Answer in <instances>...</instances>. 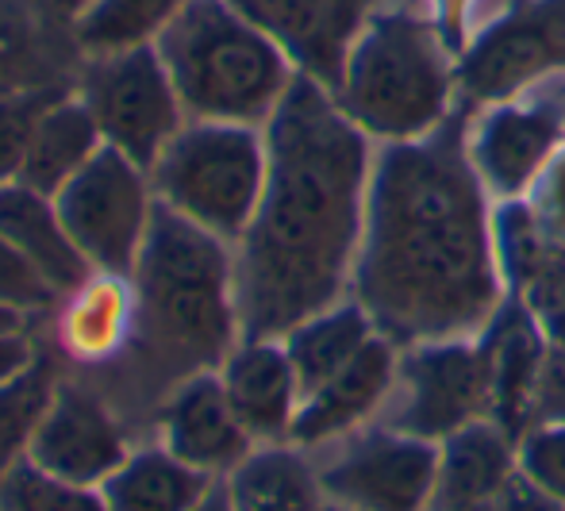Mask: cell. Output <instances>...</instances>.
I'll return each instance as SVG.
<instances>
[{"instance_id": "obj_26", "label": "cell", "mask_w": 565, "mask_h": 511, "mask_svg": "<svg viewBox=\"0 0 565 511\" xmlns=\"http://www.w3.org/2000/svg\"><path fill=\"white\" fill-rule=\"evenodd\" d=\"M377 334L373 319L358 305H339L328 311H316L312 319L297 323L285 334V350L292 358V370L300 377V393H312L323 381H331L342 365H350L365 350V342Z\"/></svg>"}, {"instance_id": "obj_34", "label": "cell", "mask_w": 565, "mask_h": 511, "mask_svg": "<svg viewBox=\"0 0 565 511\" xmlns=\"http://www.w3.org/2000/svg\"><path fill=\"white\" fill-rule=\"evenodd\" d=\"M539 423H565V350H546L543 373L535 388V427Z\"/></svg>"}, {"instance_id": "obj_16", "label": "cell", "mask_w": 565, "mask_h": 511, "mask_svg": "<svg viewBox=\"0 0 565 511\" xmlns=\"http://www.w3.org/2000/svg\"><path fill=\"white\" fill-rule=\"evenodd\" d=\"M396 385V354L385 334H373L365 350L350 365H342L331 381L300 401L292 419L289 443L292 446H323L331 438H342L365 423L373 412H381Z\"/></svg>"}, {"instance_id": "obj_8", "label": "cell", "mask_w": 565, "mask_h": 511, "mask_svg": "<svg viewBox=\"0 0 565 511\" xmlns=\"http://www.w3.org/2000/svg\"><path fill=\"white\" fill-rule=\"evenodd\" d=\"M82 100L97 116L108 147L124 150L142 170H150L173 135L185 127V108L158 46L93 58Z\"/></svg>"}, {"instance_id": "obj_37", "label": "cell", "mask_w": 565, "mask_h": 511, "mask_svg": "<svg viewBox=\"0 0 565 511\" xmlns=\"http://www.w3.org/2000/svg\"><path fill=\"white\" fill-rule=\"evenodd\" d=\"M193 511H235V504H231V492H227V481L212 485V489L204 492V500Z\"/></svg>"}, {"instance_id": "obj_12", "label": "cell", "mask_w": 565, "mask_h": 511, "mask_svg": "<svg viewBox=\"0 0 565 511\" xmlns=\"http://www.w3.org/2000/svg\"><path fill=\"white\" fill-rule=\"evenodd\" d=\"M127 454V435L105 396L74 381H58L51 408L28 446V458L54 477L100 489L124 466Z\"/></svg>"}, {"instance_id": "obj_21", "label": "cell", "mask_w": 565, "mask_h": 511, "mask_svg": "<svg viewBox=\"0 0 565 511\" xmlns=\"http://www.w3.org/2000/svg\"><path fill=\"white\" fill-rule=\"evenodd\" d=\"M515 477H520V454L512 450V435L492 419H477L443 443L439 489H435L431 511L492 504Z\"/></svg>"}, {"instance_id": "obj_31", "label": "cell", "mask_w": 565, "mask_h": 511, "mask_svg": "<svg viewBox=\"0 0 565 511\" xmlns=\"http://www.w3.org/2000/svg\"><path fill=\"white\" fill-rule=\"evenodd\" d=\"M520 473L565 504V423H539L520 438Z\"/></svg>"}, {"instance_id": "obj_9", "label": "cell", "mask_w": 565, "mask_h": 511, "mask_svg": "<svg viewBox=\"0 0 565 511\" xmlns=\"http://www.w3.org/2000/svg\"><path fill=\"white\" fill-rule=\"evenodd\" d=\"M489 419V362L466 339L419 342L396 362L388 427L427 443H447L461 427Z\"/></svg>"}, {"instance_id": "obj_22", "label": "cell", "mask_w": 565, "mask_h": 511, "mask_svg": "<svg viewBox=\"0 0 565 511\" xmlns=\"http://www.w3.org/2000/svg\"><path fill=\"white\" fill-rule=\"evenodd\" d=\"M235 511H328L320 469L285 443H262L227 473Z\"/></svg>"}, {"instance_id": "obj_13", "label": "cell", "mask_w": 565, "mask_h": 511, "mask_svg": "<svg viewBox=\"0 0 565 511\" xmlns=\"http://www.w3.org/2000/svg\"><path fill=\"white\" fill-rule=\"evenodd\" d=\"M250 23H258L305 77L335 93L347 70L350 46L362 35L370 0H231Z\"/></svg>"}, {"instance_id": "obj_27", "label": "cell", "mask_w": 565, "mask_h": 511, "mask_svg": "<svg viewBox=\"0 0 565 511\" xmlns=\"http://www.w3.org/2000/svg\"><path fill=\"white\" fill-rule=\"evenodd\" d=\"M185 4L189 0H93L89 12L74 20L77 46L89 58L154 46Z\"/></svg>"}, {"instance_id": "obj_32", "label": "cell", "mask_w": 565, "mask_h": 511, "mask_svg": "<svg viewBox=\"0 0 565 511\" xmlns=\"http://www.w3.org/2000/svg\"><path fill=\"white\" fill-rule=\"evenodd\" d=\"M54 297H58V292L46 285V277L0 235V305L31 316V311L51 308Z\"/></svg>"}, {"instance_id": "obj_7", "label": "cell", "mask_w": 565, "mask_h": 511, "mask_svg": "<svg viewBox=\"0 0 565 511\" xmlns=\"http://www.w3.org/2000/svg\"><path fill=\"white\" fill-rule=\"evenodd\" d=\"M54 204L70 238L97 274L131 277L158 204L150 170L105 142L100 155L54 196Z\"/></svg>"}, {"instance_id": "obj_19", "label": "cell", "mask_w": 565, "mask_h": 511, "mask_svg": "<svg viewBox=\"0 0 565 511\" xmlns=\"http://www.w3.org/2000/svg\"><path fill=\"white\" fill-rule=\"evenodd\" d=\"M0 235L46 277V285L58 297H70L97 274L89 266V258L77 251L74 238H70L54 196L35 193L23 181L0 185Z\"/></svg>"}, {"instance_id": "obj_11", "label": "cell", "mask_w": 565, "mask_h": 511, "mask_svg": "<svg viewBox=\"0 0 565 511\" xmlns=\"http://www.w3.org/2000/svg\"><path fill=\"white\" fill-rule=\"evenodd\" d=\"M558 66H565V0H531L469 46L461 85L473 100H504Z\"/></svg>"}, {"instance_id": "obj_2", "label": "cell", "mask_w": 565, "mask_h": 511, "mask_svg": "<svg viewBox=\"0 0 565 511\" xmlns=\"http://www.w3.org/2000/svg\"><path fill=\"white\" fill-rule=\"evenodd\" d=\"M370 173V135L297 77L266 124V185L231 254L243 339H285L354 285Z\"/></svg>"}, {"instance_id": "obj_18", "label": "cell", "mask_w": 565, "mask_h": 511, "mask_svg": "<svg viewBox=\"0 0 565 511\" xmlns=\"http://www.w3.org/2000/svg\"><path fill=\"white\" fill-rule=\"evenodd\" d=\"M484 362H489V419L512 438L535 427V388L546 362L539 323L527 308H500L484 327Z\"/></svg>"}, {"instance_id": "obj_24", "label": "cell", "mask_w": 565, "mask_h": 511, "mask_svg": "<svg viewBox=\"0 0 565 511\" xmlns=\"http://www.w3.org/2000/svg\"><path fill=\"white\" fill-rule=\"evenodd\" d=\"M216 477L185 466L166 446H142L100 485L108 511H193Z\"/></svg>"}, {"instance_id": "obj_36", "label": "cell", "mask_w": 565, "mask_h": 511, "mask_svg": "<svg viewBox=\"0 0 565 511\" xmlns=\"http://www.w3.org/2000/svg\"><path fill=\"white\" fill-rule=\"evenodd\" d=\"M497 504H500V511H565V504H558L554 497H546L543 489H535L523 473L500 492Z\"/></svg>"}, {"instance_id": "obj_38", "label": "cell", "mask_w": 565, "mask_h": 511, "mask_svg": "<svg viewBox=\"0 0 565 511\" xmlns=\"http://www.w3.org/2000/svg\"><path fill=\"white\" fill-rule=\"evenodd\" d=\"M46 8H51L54 15H62V20H77L82 12H89L93 0H43Z\"/></svg>"}, {"instance_id": "obj_28", "label": "cell", "mask_w": 565, "mask_h": 511, "mask_svg": "<svg viewBox=\"0 0 565 511\" xmlns=\"http://www.w3.org/2000/svg\"><path fill=\"white\" fill-rule=\"evenodd\" d=\"M54 388H58V377L43 358L28 373L0 385V477L20 458H28V446L51 408Z\"/></svg>"}, {"instance_id": "obj_1", "label": "cell", "mask_w": 565, "mask_h": 511, "mask_svg": "<svg viewBox=\"0 0 565 511\" xmlns=\"http://www.w3.org/2000/svg\"><path fill=\"white\" fill-rule=\"evenodd\" d=\"M461 127L388 142L370 173L354 300L393 347L469 339L500 308V243Z\"/></svg>"}, {"instance_id": "obj_25", "label": "cell", "mask_w": 565, "mask_h": 511, "mask_svg": "<svg viewBox=\"0 0 565 511\" xmlns=\"http://www.w3.org/2000/svg\"><path fill=\"white\" fill-rule=\"evenodd\" d=\"M135 289L127 277L93 274L82 289L70 292L62 311V342L77 362H116L131 339Z\"/></svg>"}, {"instance_id": "obj_39", "label": "cell", "mask_w": 565, "mask_h": 511, "mask_svg": "<svg viewBox=\"0 0 565 511\" xmlns=\"http://www.w3.org/2000/svg\"><path fill=\"white\" fill-rule=\"evenodd\" d=\"M23 323H28V316H23V311H15V308H4V305H0V334H8V331H23Z\"/></svg>"}, {"instance_id": "obj_30", "label": "cell", "mask_w": 565, "mask_h": 511, "mask_svg": "<svg viewBox=\"0 0 565 511\" xmlns=\"http://www.w3.org/2000/svg\"><path fill=\"white\" fill-rule=\"evenodd\" d=\"M62 97L66 93L54 89V85H23V89L0 93V185L20 178L39 119Z\"/></svg>"}, {"instance_id": "obj_35", "label": "cell", "mask_w": 565, "mask_h": 511, "mask_svg": "<svg viewBox=\"0 0 565 511\" xmlns=\"http://www.w3.org/2000/svg\"><path fill=\"white\" fill-rule=\"evenodd\" d=\"M35 362L39 358L28 339V327H23V331L0 334V385H8V381H15L20 373H28Z\"/></svg>"}, {"instance_id": "obj_41", "label": "cell", "mask_w": 565, "mask_h": 511, "mask_svg": "<svg viewBox=\"0 0 565 511\" xmlns=\"http://www.w3.org/2000/svg\"><path fill=\"white\" fill-rule=\"evenodd\" d=\"M328 511H347V508H339V504H328Z\"/></svg>"}, {"instance_id": "obj_33", "label": "cell", "mask_w": 565, "mask_h": 511, "mask_svg": "<svg viewBox=\"0 0 565 511\" xmlns=\"http://www.w3.org/2000/svg\"><path fill=\"white\" fill-rule=\"evenodd\" d=\"M527 212L551 243H565V147L535 181V204Z\"/></svg>"}, {"instance_id": "obj_15", "label": "cell", "mask_w": 565, "mask_h": 511, "mask_svg": "<svg viewBox=\"0 0 565 511\" xmlns=\"http://www.w3.org/2000/svg\"><path fill=\"white\" fill-rule=\"evenodd\" d=\"M158 423H162L166 450L209 477L231 473L254 450L250 430L231 408L227 388L216 373H196L181 381L162 401Z\"/></svg>"}, {"instance_id": "obj_29", "label": "cell", "mask_w": 565, "mask_h": 511, "mask_svg": "<svg viewBox=\"0 0 565 511\" xmlns=\"http://www.w3.org/2000/svg\"><path fill=\"white\" fill-rule=\"evenodd\" d=\"M0 511H108V504L93 485H74L20 458L0 477Z\"/></svg>"}, {"instance_id": "obj_20", "label": "cell", "mask_w": 565, "mask_h": 511, "mask_svg": "<svg viewBox=\"0 0 565 511\" xmlns=\"http://www.w3.org/2000/svg\"><path fill=\"white\" fill-rule=\"evenodd\" d=\"M500 262L520 285L523 308L535 316L539 331L565 350V243H551L535 227L531 212H508L497 223Z\"/></svg>"}, {"instance_id": "obj_14", "label": "cell", "mask_w": 565, "mask_h": 511, "mask_svg": "<svg viewBox=\"0 0 565 511\" xmlns=\"http://www.w3.org/2000/svg\"><path fill=\"white\" fill-rule=\"evenodd\" d=\"M565 142V100L504 104L473 139V166L481 181L500 196H520L543 178Z\"/></svg>"}, {"instance_id": "obj_4", "label": "cell", "mask_w": 565, "mask_h": 511, "mask_svg": "<svg viewBox=\"0 0 565 511\" xmlns=\"http://www.w3.org/2000/svg\"><path fill=\"white\" fill-rule=\"evenodd\" d=\"M154 46L185 116L209 124H269L297 82L289 54L231 0H189Z\"/></svg>"}, {"instance_id": "obj_40", "label": "cell", "mask_w": 565, "mask_h": 511, "mask_svg": "<svg viewBox=\"0 0 565 511\" xmlns=\"http://www.w3.org/2000/svg\"><path fill=\"white\" fill-rule=\"evenodd\" d=\"M435 511H500V504L492 500V504H461V508H435Z\"/></svg>"}, {"instance_id": "obj_23", "label": "cell", "mask_w": 565, "mask_h": 511, "mask_svg": "<svg viewBox=\"0 0 565 511\" xmlns=\"http://www.w3.org/2000/svg\"><path fill=\"white\" fill-rule=\"evenodd\" d=\"M100 147H105V135H100L89 104L82 97H62L39 119L35 139H31L15 181H23L43 196H58L100 155Z\"/></svg>"}, {"instance_id": "obj_42", "label": "cell", "mask_w": 565, "mask_h": 511, "mask_svg": "<svg viewBox=\"0 0 565 511\" xmlns=\"http://www.w3.org/2000/svg\"><path fill=\"white\" fill-rule=\"evenodd\" d=\"M450 4H458V0H450Z\"/></svg>"}, {"instance_id": "obj_5", "label": "cell", "mask_w": 565, "mask_h": 511, "mask_svg": "<svg viewBox=\"0 0 565 511\" xmlns=\"http://www.w3.org/2000/svg\"><path fill=\"white\" fill-rule=\"evenodd\" d=\"M331 97L365 135L388 142L431 135L447 116L450 97L439 31L412 15H377L350 46Z\"/></svg>"}, {"instance_id": "obj_17", "label": "cell", "mask_w": 565, "mask_h": 511, "mask_svg": "<svg viewBox=\"0 0 565 511\" xmlns=\"http://www.w3.org/2000/svg\"><path fill=\"white\" fill-rule=\"evenodd\" d=\"M227 401L254 443H289L292 419L305 401L300 377L285 342L277 339H243L227 354L224 373Z\"/></svg>"}, {"instance_id": "obj_3", "label": "cell", "mask_w": 565, "mask_h": 511, "mask_svg": "<svg viewBox=\"0 0 565 511\" xmlns=\"http://www.w3.org/2000/svg\"><path fill=\"white\" fill-rule=\"evenodd\" d=\"M131 289L135 323L119 358L135 396L162 408L181 381L212 373V365L227 362L235 339H243L235 258L224 238L158 201L131 269Z\"/></svg>"}, {"instance_id": "obj_10", "label": "cell", "mask_w": 565, "mask_h": 511, "mask_svg": "<svg viewBox=\"0 0 565 511\" xmlns=\"http://www.w3.org/2000/svg\"><path fill=\"white\" fill-rule=\"evenodd\" d=\"M439 443L401 430H370L320 469L323 492L347 511H431L439 489Z\"/></svg>"}, {"instance_id": "obj_6", "label": "cell", "mask_w": 565, "mask_h": 511, "mask_svg": "<svg viewBox=\"0 0 565 511\" xmlns=\"http://www.w3.org/2000/svg\"><path fill=\"white\" fill-rule=\"evenodd\" d=\"M150 185L189 223L238 243L266 185V139L243 124L196 119L150 166Z\"/></svg>"}]
</instances>
